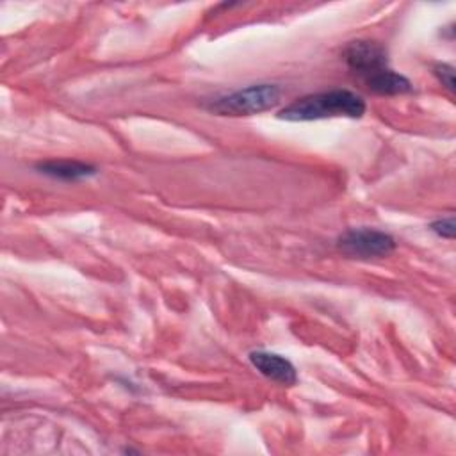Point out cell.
I'll use <instances>...</instances> for the list:
<instances>
[{
    "label": "cell",
    "instance_id": "ba28073f",
    "mask_svg": "<svg viewBox=\"0 0 456 456\" xmlns=\"http://www.w3.org/2000/svg\"><path fill=\"white\" fill-rule=\"evenodd\" d=\"M435 77L438 78V82L449 91V93H454V68L451 64H445V62H438L435 66Z\"/></svg>",
    "mask_w": 456,
    "mask_h": 456
},
{
    "label": "cell",
    "instance_id": "52a82bcc",
    "mask_svg": "<svg viewBox=\"0 0 456 456\" xmlns=\"http://www.w3.org/2000/svg\"><path fill=\"white\" fill-rule=\"evenodd\" d=\"M365 84L370 91L378 94H404L413 89L411 82L404 75L395 73L390 68L367 77Z\"/></svg>",
    "mask_w": 456,
    "mask_h": 456
},
{
    "label": "cell",
    "instance_id": "5b68a950",
    "mask_svg": "<svg viewBox=\"0 0 456 456\" xmlns=\"http://www.w3.org/2000/svg\"><path fill=\"white\" fill-rule=\"evenodd\" d=\"M249 362L262 376H265L271 381H276V383L287 385V387H290L297 381V372H296V367L292 365V362L278 353L253 351V353H249Z\"/></svg>",
    "mask_w": 456,
    "mask_h": 456
},
{
    "label": "cell",
    "instance_id": "8992f818",
    "mask_svg": "<svg viewBox=\"0 0 456 456\" xmlns=\"http://www.w3.org/2000/svg\"><path fill=\"white\" fill-rule=\"evenodd\" d=\"M37 169L46 176L59 178V180H71V182L93 176L96 173V167L84 162H77V160H48V162H41Z\"/></svg>",
    "mask_w": 456,
    "mask_h": 456
},
{
    "label": "cell",
    "instance_id": "277c9868",
    "mask_svg": "<svg viewBox=\"0 0 456 456\" xmlns=\"http://www.w3.org/2000/svg\"><path fill=\"white\" fill-rule=\"evenodd\" d=\"M344 61L347 66L363 77V80L381 69H387V52L372 41H351L344 48Z\"/></svg>",
    "mask_w": 456,
    "mask_h": 456
},
{
    "label": "cell",
    "instance_id": "9c48e42d",
    "mask_svg": "<svg viewBox=\"0 0 456 456\" xmlns=\"http://www.w3.org/2000/svg\"><path fill=\"white\" fill-rule=\"evenodd\" d=\"M431 230L444 239H452L454 237V217L449 216V217H442V219L431 223Z\"/></svg>",
    "mask_w": 456,
    "mask_h": 456
},
{
    "label": "cell",
    "instance_id": "3957f363",
    "mask_svg": "<svg viewBox=\"0 0 456 456\" xmlns=\"http://www.w3.org/2000/svg\"><path fill=\"white\" fill-rule=\"evenodd\" d=\"M337 246L347 256L376 258L390 255L395 249V240L381 230L353 228L338 237Z\"/></svg>",
    "mask_w": 456,
    "mask_h": 456
},
{
    "label": "cell",
    "instance_id": "7a4b0ae2",
    "mask_svg": "<svg viewBox=\"0 0 456 456\" xmlns=\"http://www.w3.org/2000/svg\"><path fill=\"white\" fill-rule=\"evenodd\" d=\"M280 96L276 84H255L214 100L208 109L219 116H251L274 107Z\"/></svg>",
    "mask_w": 456,
    "mask_h": 456
},
{
    "label": "cell",
    "instance_id": "6da1fadb",
    "mask_svg": "<svg viewBox=\"0 0 456 456\" xmlns=\"http://www.w3.org/2000/svg\"><path fill=\"white\" fill-rule=\"evenodd\" d=\"M363 112L365 102L360 94L347 89H333L294 100L280 110L278 118L285 121H315L326 118H360Z\"/></svg>",
    "mask_w": 456,
    "mask_h": 456
}]
</instances>
